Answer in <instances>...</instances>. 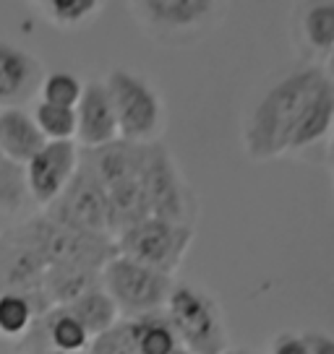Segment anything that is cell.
<instances>
[{"label":"cell","mask_w":334,"mask_h":354,"mask_svg":"<svg viewBox=\"0 0 334 354\" xmlns=\"http://www.w3.org/2000/svg\"><path fill=\"white\" fill-rule=\"evenodd\" d=\"M326 73L322 68H301L269 88L245 125V151L251 159H274L290 151V141L306 104Z\"/></svg>","instance_id":"6da1fadb"},{"label":"cell","mask_w":334,"mask_h":354,"mask_svg":"<svg viewBox=\"0 0 334 354\" xmlns=\"http://www.w3.org/2000/svg\"><path fill=\"white\" fill-rule=\"evenodd\" d=\"M100 284L115 302L118 313L125 315V321H134L149 313L165 310V302L175 281L167 274H159L149 266H141L115 253L102 266Z\"/></svg>","instance_id":"7a4b0ae2"},{"label":"cell","mask_w":334,"mask_h":354,"mask_svg":"<svg viewBox=\"0 0 334 354\" xmlns=\"http://www.w3.org/2000/svg\"><path fill=\"white\" fill-rule=\"evenodd\" d=\"M165 315L183 349L193 354H220L227 349L222 313L206 292L191 284H173Z\"/></svg>","instance_id":"3957f363"},{"label":"cell","mask_w":334,"mask_h":354,"mask_svg":"<svg viewBox=\"0 0 334 354\" xmlns=\"http://www.w3.org/2000/svg\"><path fill=\"white\" fill-rule=\"evenodd\" d=\"M19 230L37 248V253L45 258L47 266H78V268L102 271V266L118 253L115 240L110 237L71 230L50 221L45 214L19 224Z\"/></svg>","instance_id":"277c9868"},{"label":"cell","mask_w":334,"mask_h":354,"mask_svg":"<svg viewBox=\"0 0 334 354\" xmlns=\"http://www.w3.org/2000/svg\"><path fill=\"white\" fill-rule=\"evenodd\" d=\"M105 86L118 120V138L128 144H155L162 125V102L155 88L123 68L110 71Z\"/></svg>","instance_id":"5b68a950"},{"label":"cell","mask_w":334,"mask_h":354,"mask_svg":"<svg viewBox=\"0 0 334 354\" xmlns=\"http://www.w3.org/2000/svg\"><path fill=\"white\" fill-rule=\"evenodd\" d=\"M191 240H193V227L191 224H175L165 219H149L134 224L131 230L115 237V250L118 255H125L136 263L149 266L159 274L173 277V271L183 263L188 253Z\"/></svg>","instance_id":"8992f818"},{"label":"cell","mask_w":334,"mask_h":354,"mask_svg":"<svg viewBox=\"0 0 334 354\" xmlns=\"http://www.w3.org/2000/svg\"><path fill=\"white\" fill-rule=\"evenodd\" d=\"M45 216L55 224L71 227V230L110 237L107 232V190L84 159L78 162L76 175L68 183V188L45 209Z\"/></svg>","instance_id":"52a82bcc"},{"label":"cell","mask_w":334,"mask_h":354,"mask_svg":"<svg viewBox=\"0 0 334 354\" xmlns=\"http://www.w3.org/2000/svg\"><path fill=\"white\" fill-rule=\"evenodd\" d=\"M45 258L37 253L19 227L6 230L0 237V295H21L32 302L37 318L45 315L50 305L45 299Z\"/></svg>","instance_id":"ba28073f"},{"label":"cell","mask_w":334,"mask_h":354,"mask_svg":"<svg viewBox=\"0 0 334 354\" xmlns=\"http://www.w3.org/2000/svg\"><path fill=\"white\" fill-rule=\"evenodd\" d=\"M141 188L149 203V214L155 219L188 224L191 196L173 165V156L159 141L149 144L144 169H141Z\"/></svg>","instance_id":"9c48e42d"},{"label":"cell","mask_w":334,"mask_h":354,"mask_svg":"<svg viewBox=\"0 0 334 354\" xmlns=\"http://www.w3.org/2000/svg\"><path fill=\"white\" fill-rule=\"evenodd\" d=\"M81 162L76 141H47L32 162L24 167L26 196H32L39 206H50L68 188Z\"/></svg>","instance_id":"30bf717a"},{"label":"cell","mask_w":334,"mask_h":354,"mask_svg":"<svg viewBox=\"0 0 334 354\" xmlns=\"http://www.w3.org/2000/svg\"><path fill=\"white\" fill-rule=\"evenodd\" d=\"M76 141L87 151L118 141V120L102 81L84 84V94L76 104Z\"/></svg>","instance_id":"8fae6325"},{"label":"cell","mask_w":334,"mask_h":354,"mask_svg":"<svg viewBox=\"0 0 334 354\" xmlns=\"http://www.w3.org/2000/svg\"><path fill=\"white\" fill-rule=\"evenodd\" d=\"M45 71L39 60L19 47L0 42V110L19 107L39 88Z\"/></svg>","instance_id":"7c38bea8"},{"label":"cell","mask_w":334,"mask_h":354,"mask_svg":"<svg viewBox=\"0 0 334 354\" xmlns=\"http://www.w3.org/2000/svg\"><path fill=\"white\" fill-rule=\"evenodd\" d=\"M146 151H149V144H128V141L118 138V141H112L107 146L84 151L81 159L89 165V169L97 175V180L107 190L112 185H118V183L141 177Z\"/></svg>","instance_id":"4fadbf2b"},{"label":"cell","mask_w":334,"mask_h":354,"mask_svg":"<svg viewBox=\"0 0 334 354\" xmlns=\"http://www.w3.org/2000/svg\"><path fill=\"white\" fill-rule=\"evenodd\" d=\"M45 144L47 141L42 138V133L29 112L21 107L0 110V154L11 165L26 167Z\"/></svg>","instance_id":"5bb4252c"},{"label":"cell","mask_w":334,"mask_h":354,"mask_svg":"<svg viewBox=\"0 0 334 354\" xmlns=\"http://www.w3.org/2000/svg\"><path fill=\"white\" fill-rule=\"evenodd\" d=\"M334 128V78H324L319 88L313 91L311 102L306 104L303 118L295 128V136L290 141V151H301L326 138V133Z\"/></svg>","instance_id":"9a60e30c"},{"label":"cell","mask_w":334,"mask_h":354,"mask_svg":"<svg viewBox=\"0 0 334 354\" xmlns=\"http://www.w3.org/2000/svg\"><path fill=\"white\" fill-rule=\"evenodd\" d=\"M149 216L152 214H149V203L141 188V177L107 188V232L112 240Z\"/></svg>","instance_id":"2e32d148"},{"label":"cell","mask_w":334,"mask_h":354,"mask_svg":"<svg viewBox=\"0 0 334 354\" xmlns=\"http://www.w3.org/2000/svg\"><path fill=\"white\" fill-rule=\"evenodd\" d=\"M102 271L78 268V266H47L45 274V299L50 310L68 308L89 289L100 287Z\"/></svg>","instance_id":"e0dca14e"},{"label":"cell","mask_w":334,"mask_h":354,"mask_svg":"<svg viewBox=\"0 0 334 354\" xmlns=\"http://www.w3.org/2000/svg\"><path fill=\"white\" fill-rule=\"evenodd\" d=\"M139 11H144L146 19L157 26L180 32V29L199 26L214 11V3L209 0H144L139 3Z\"/></svg>","instance_id":"ac0fdd59"},{"label":"cell","mask_w":334,"mask_h":354,"mask_svg":"<svg viewBox=\"0 0 334 354\" xmlns=\"http://www.w3.org/2000/svg\"><path fill=\"white\" fill-rule=\"evenodd\" d=\"M68 310H71L73 318L87 328V333H89L91 339L105 331H110L112 326L118 323V318H121V313H118V308H115V302H112L110 295L102 289V284L100 287L89 289L87 295H81L76 302H71Z\"/></svg>","instance_id":"d6986e66"},{"label":"cell","mask_w":334,"mask_h":354,"mask_svg":"<svg viewBox=\"0 0 334 354\" xmlns=\"http://www.w3.org/2000/svg\"><path fill=\"white\" fill-rule=\"evenodd\" d=\"M128 323H131V336H134L139 354H173L180 346L178 336L167 321L165 310L149 313V315L134 318Z\"/></svg>","instance_id":"ffe728a7"},{"label":"cell","mask_w":334,"mask_h":354,"mask_svg":"<svg viewBox=\"0 0 334 354\" xmlns=\"http://www.w3.org/2000/svg\"><path fill=\"white\" fill-rule=\"evenodd\" d=\"M301 34L313 53L319 55L334 53V0L311 3L303 8Z\"/></svg>","instance_id":"44dd1931"},{"label":"cell","mask_w":334,"mask_h":354,"mask_svg":"<svg viewBox=\"0 0 334 354\" xmlns=\"http://www.w3.org/2000/svg\"><path fill=\"white\" fill-rule=\"evenodd\" d=\"M32 118L45 141H76V110L39 100L34 104Z\"/></svg>","instance_id":"7402d4cb"},{"label":"cell","mask_w":334,"mask_h":354,"mask_svg":"<svg viewBox=\"0 0 334 354\" xmlns=\"http://www.w3.org/2000/svg\"><path fill=\"white\" fill-rule=\"evenodd\" d=\"M37 8L42 11L47 21L71 29V26H81V24L97 19L102 3L100 0H39Z\"/></svg>","instance_id":"603a6c76"},{"label":"cell","mask_w":334,"mask_h":354,"mask_svg":"<svg viewBox=\"0 0 334 354\" xmlns=\"http://www.w3.org/2000/svg\"><path fill=\"white\" fill-rule=\"evenodd\" d=\"M37 321L32 302L24 299L21 295H0V333L3 336H26L32 323Z\"/></svg>","instance_id":"cb8c5ba5"},{"label":"cell","mask_w":334,"mask_h":354,"mask_svg":"<svg viewBox=\"0 0 334 354\" xmlns=\"http://www.w3.org/2000/svg\"><path fill=\"white\" fill-rule=\"evenodd\" d=\"M39 94H42V102L76 110L78 100L84 94V84L68 71H55V73H45L42 84H39Z\"/></svg>","instance_id":"d4e9b609"},{"label":"cell","mask_w":334,"mask_h":354,"mask_svg":"<svg viewBox=\"0 0 334 354\" xmlns=\"http://www.w3.org/2000/svg\"><path fill=\"white\" fill-rule=\"evenodd\" d=\"M26 198L24 167L11 165L0 154V211H19Z\"/></svg>","instance_id":"484cf974"},{"label":"cell","mask_w":334,"mask_h":354,"mask_svg":"<svg viewBox=\"0 0 334 354\" xmlns=\"http://www.w3.org/2000/svg\"><path fill=\"white\" fill-rule=\"evenodd\" d=\"M87 354H139L131 336V323L118 321L110 331L94 336L87 346Z\"/></svg>","instance_id":"4316f807"},{"label":"cell","mask_w":334,"mask_h":354,"mask_svg":"<svg viewBox=\"0 0 334 354\" xmlns=\"http://www.w3.org/2000/svg\"><path fill=\"white\" fill-rule=\"evenodd\" d=\"M269 354H313L308 336H298V333H279L272 342Z\"/></svg>","instance_id":"83f0119b"},{"label":"cell","mask_w":334,"mask_h":354,"mask_svg":"<svg viewBox=\"0 0 334 354\" xmlns=\"http://www.w3.org/2000/svg\"><path fill=\"white\" fill-rule=\"evenodd\" d=\"M308 344H311L313 354H334V336H326V333H308Z\"/></svg>","instance_id":"f1b7e54d"},{"label":"cell","mask_w":334,"mask_h":354,"mask_svg":"<svg viewBox=\"0 0 334 354\" xmlns=\"http://www.w3.org/2000/svg\"><path fill=\"white\" fill-rule=\"evenodd\" d=\"M220 354H256V352H251V349H243V346H227V349H222Z\"/></svg>","instance_id":"f546056e"},{"label":"cell","mask_w":334,"mask_h":354,"mask_svg":"<svg viewBox=\"0 0 334 354\" xmlns=\"http://www.w3.org/2000/svg\"><path fill=\"white\" fill-rule=\"evenodd\" d=\"M37 354H87V352H58V349H45V352H37Z\"/></svg>","instance_id":"4dcf8cb0"},{"label":"cell","mask_w":334,"mask_h":354,"mask_svg":"<svg viewBox=\"0 0 334 354\" xmlns=\"http://www.w3.org/2000/svg\"><path fill=\"white\" fill-rule=\"evenodd\" d=\"M329 156H332V162H334V128H332V144H329Z\"/></svg>","instance_id":"1f68e13d"},{"label":"cell","mask_w":334,"mask_h":354,"mask_svg":"<svg viewBox=\"0 0 334 354\" xmlns=\"http://www.w3.org/2000/svg\"><path fill=\"white\" fill-rule=\"evenodd\" d=\"M173 354H193V352H188V349H183V346H178V349H175Z\"/></svg>","instance_id":"d6a6232c"},{"label":"cell","mask_w":334,"mask_h":354,"mask_svg":"<svg viewBox=\"0 0 334 354\" xmlns=\"http://www.w3.org/2000/svg\"><path fill=\"white\" fill-rule=\"evenodd\" d=\"M332 71H334V53H332Z\"/></svg>","instance_id":"836d02e7"}]
</instances>
